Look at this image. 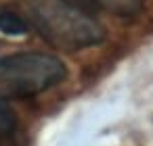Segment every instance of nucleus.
<instances>
[{
  "label": "nucleus",
  "mask_w": 153,
  "mask_h": 146,
  "mask_svg": "<svg viewBox=\"0 0 153 146\" xmlns=\"http://www.w3.org/2000/svg\"><path fill=\"white\" fill-rule=\"evenodd\" d=\"M30 17L38 34L63 50H82L105 40L103 25L65 0H36Z\"/></svg>",
  "instance_id": "nucleus-1"
},
{
  "label": "nucleus",
  "mask_w": 153,
  "mask_h": 146,
  "mask_svg": "<svg viewBox=\"0 0 153 146\" xmlns=\"http://www.w3.org/2000/svg\"><path fill=\"white\" fill-rule=\"evenodd\" d=\"M67 77L61 59L44 52H17L0 59V98H27L59 86Z\"/></svg>",
  "instance_id": "nucleus-2"
},
{
  "label": "nucleus",
  "mask_w": 153,
  "mask_h": 146,
  "mask_svg": "<svg viewBox=\"0 0 153 146\" xmlns=\"http://www.w3.org/2000/svg\"><path fill=\"white\" fill-rule=\"evenodd\" d=\"M99 9H107L117 17H134L143 9V0H94Z\"/></svg>",
  "instance_id": "nucleus-3"
},
{
  "label": "nucleus",
  "mask_w": 153,
  "mask_h": 146,
  "mask_svg": "<svg viewBox=\"0 0 153 146\" xmlns=\"http://www.w3.org/2000/svg\"><path fill=\"white\" fill-rule=\"evenodd\" d=\"M0 32L7 36H23L27 34V23L23 17L11 11H0Z\"/></svg>",
  "instance_id": "nucleus-4"
},
{
  "label": "nucleus",
  "mask_w": 153,
  "mask_h": 146,
  "mask_svg": "<svg viewBox=\"0 0 153 146\" xmlns=\"http://www.w3.org/2000/svg\"><path fill=\"white\" fill-rule=\"evenodd\" d=\"M17 125V117H15V111L7 104V100L0 98V136H7L15 129Z\"/></svg>",
  "instance_id": "nucleus-5"
}]
</instances>
